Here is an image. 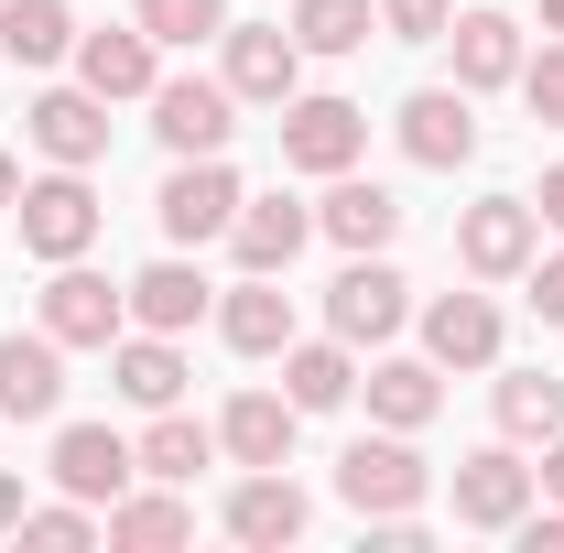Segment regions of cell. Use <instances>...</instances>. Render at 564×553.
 I'll return each instance as SVG.
<instances>
[{"label": "cell", "instance_id": "6da1fadb", "mask_svg": "<svg viewBox=\"0 0 564 553\" xmlns=\"http://www.w3.org/2000/svg\"><path fill=\"white\" fill-rule=\"evenodd\" d=\"M337 499H348L358 521H413L423 499H434V467L413 456V434H358L348 456H337Z\"/></svg>", "mask_w": 564, "mask_h": 553}, {"label": "cell", "instance_id": "7a4b0ae2", "mask_svg": "<svg viewBox=\"0 0 564 553\" xmlns=\"http://www.w3.org/2000/svg\"><path fill=\"white\" fill-rule=\"evenodd\" d=\"M11 217H22V250H33V261H87V250H98V228H109V207H98V185H87L76 163H55V174H33Z\"/></svg>", "mask_w": 564, "mask_h": 553}, {"label": "cell", "instance_id": "3957f363", "mask_svg": "<svg viewBox=\"0 0 564 553\" xmlns=\"http://www.w3.org/2000/svg\"><path fill=\"white\" fill-rule=\"evenodd\" d=\"M402 315H413V282L391 272L380 250H348V272L326 282V337H348V347H391V337H402Z\"/></svg>", "mask_w": 564, "mask_h": 553}, {"label": "cell", "instance_id": "277c9868", "mask_svg": "<svg viewBox=\"0 0 564 553\" xmlns=\"http://www.w3.org/2000/svg\"><path fill=\"white\" fill-rule=\"evenodd\" d=\"M163 239L174 250H196V239H228V217H239V174H228V152H174V174H163Z\"/></svg>", "mask_w": 564, "mask_h": 553}, {"label": "cell", "instance_id": "5b68a950", "mask_svg": "<svg viewBox=\"0 0 564 553\" xmlns=\"http://www.w3.org/2000/svg\"><path fill=\"white\" fill-rule=\"evenodd\" d=\"M272 120H282V163H293V174H348L358 152H369V109H358V98H304V87H293Z\"/></svg>", "mask_w": 564, "mask_h": 553}, {"label": "cell", "instance_id": "8992f818", "mask_svg": "<svg viewBox=\"0 0 564 553\" xmlns=\"http://www.w3.org/2000/svg\"><path fill=\"white\" fill-rule=\"evenodd\" d=\"M532 250H543L532 196H478V207L456 217V261H467V282H521V272H532Z\"/></svg>", "mask_w": 564, "mask_h": 553}, {"label": "cell", "instance_id": "52a82bcc", "mask_svg": "<svg viewBox=\"0 0 564 553\" xmlns=\"http://www.w3.org/2000/svg\"><path fill=\"white\" fill-rule=\"evenodd\" d=\"M217 44H228V98H239V109H282V98L304 87V44H293V22H228Z\"/></svg>", "mask_w": 564, "mask_h": 553}, {"label": "cell", "instance_id": "ba28073f", "mask_svg": "<svg viewBox=\"0 0 564 553\" xmlns=\"http://www.w3.org/2000/svg\"><path fill=\"white\" fill-rule=\"evenodd\" d=\"M131 326V293L109 272H87V261H55V282H44V337L55 347H109Z\"/></svg>", "mask_w": 564, "mask_h": 553}, {"label": "cell", "instance_id": "9c48e42d", "mask_svg": "<svg viewBox=\"0 0 564 553\" xmlns=\"http://www.w3.org/2000/svg\"><path fill=\"white\" fill-rule=\"evenodd\" d=\"M391 131H402V152L423 174H456V163H478V98L467 87H413Z\"/></svg>", "mask_w": 564, "mask_h": 553}, {"label": "cell", "instance_id": "30bf717a", "mask_svg": "<svg viewBox=\"0 0 564 553\" xmlns=\"http://www.w3.org/2000/svg\"><path fill=\"white\" fill-rule=\"evenodd\" d=\"M152 131H163V152H228V131H239L228 76H163L152 87Z\"/></svg>", "mask_w": 564, "mask_h": 553}, {"label": "cell", "instance_id": "8fae6325", "mask_svg": "<svg viewBox=\"0 0 564 553\" xmlns=\"http://www.w3.org/2000/svg\"><path fill=\"white\" fill-rule=\"evenodd\" d=\"M76 87H98L109 109L120 98H152L163 87V44L141 22H98V33H76Z\"/></svg>", "mask_w": 564, "mask_h": 553}, {"label": "cell", "instance_id": "7c38bea8", "mask_svg": "<svg viewBox=\"0 0 564 553\" xmlns=\"http://www.w3.org/2000/svg\"><path fill=\"white\" fill-rule=\"evenodd\" d=\"M131 478H141V456H131V434H120V423H66V434H55V488H66V499L109 510Z\"/></svg>", "mask_w": 564, "mask_h": 553}, {"label": "cell", "instance_id": "4fadbf2b", "mask_svg": "<svg viewBox=\"0 0 564 553\" xmlns=\"http://www.w3.org/2000/svg\"><path fill=\"white\" fill-rule=\"evenodd\" d=\"M532 488L543 478H532L510 445H478V456H456V521H467V532H521Z\"/></svg>", "mask_w": 564, "mask_h": 553}, {"label": "cell", "instance_id": "5bb4252c", "mask_svg": "<svg viewBox=\"0 0 564 553\" xmlns=\"http://www.w3.org/2000/svg\"><path fill=\"white\" fill-rule=\"evenodd\" d=\"M22 131H33L44 163H76V174H87V163L109 152V98H98V87H44V98L22 109Z\"/></svg>", "mask_w": 564, "mask_h": 553}, {"label": "cell", "instance_id": "9a60e30c", "mask_svg": "<svg viewBox=\"0 0 564 553\" xmlns=\"http://www.w3.org/2000/svg\"><path fill=\"white\" fill-rule=\"evenodd\" d=\"M217 521H228V543L282 553V543H304V521H315V510H304V488L282 478V467H250V478L228 488V510H217Z\"/></svg>", "mask_w": 564, "mask_h": 553}, {"label": "cell", "instance_id": "2e32d148", "mask_svg": "<svg viewBox=\"0 0 564 553\" xmlns=\"http://www.w3.org/2000/svg\"><path fill=\"white\" fill-rule=\"evenodd\" d=\"M445 44H456V87H467V98L521 87V55H532V33H521L510 11H456V22H445Z\"/></svg>", "mask_w": 564, "mask_h": 553}, {"label": "cell", "instance_id": "e0dca14e", "mask_svg": "<svg viewBox=\"0 0 564 553\" xmlns=\"http://www.w3.org/2000/svg\"><path fill=\"white\" fill-rule=\"evenodd\" d=\"M315 239H337V250H391L402 239V196L391 185H369V174H326V207H315Z\"/></svg>", "mask_w": 564, "mask_h": 553}, {"label": "cell", "instance_id": "ac0fdd59", "mask_svg": "<svg viewBox=\"0 0 564 553\" xmlns=\"http://www.w3.org/2000/svg\"><path fill=\"white\" fill-rule=\"evenodd\" d=\"M217 337L239 347V358H282L293 347V293H282V272H239L228 293H217Z\"/></svg>", "mask_w": 564, "mask_h": 553}, {"label": "cell", "instance_id": "d6986e66", "mask_svg": "<svg viewBox=\"0 0 564 553\" xmlns=\"http://www.w3.org/2000/svg\"><path fill=\"white\" fill-rule=\"evenodd\" d=\"M55 402H66V347L44 337H0V423H55Z\"/></svg>", "mask_w": 564, "mask_h": 553}, {"label": "cell", "instance_id": "ffe728a7", "mask_svg": "<svg viewBox=\"0 0 564 553\" xmlns=\"http://www.w3.org/2000/svg\"><path fill=\"white\" fill-rule=\"evenodd\" d=\"M423 358L434 369H499V304L489 293H434L423 304Z\"/></svg>", "mask_w": 564, "mask_h": 553}, {"label": "cell", "instance_id": "44dd1931", "mask_svg": "<svg viewBox=\"0 0 564 553\" xmlns=\"http://www.w3.org/2000/svg\"><path fill=\"white\" fill-rule=\"evenodd\" d=\"M304 239H315V207H293V196H239V217H228L239 272H293Z\"/></svg>", "mask_w": 564, "mask_h": 553}, {"label": "cell", "instance_id": "7402d4cb", "mask_svg": "<svg viewBox=\"0 0 564 553\" xmlns=\"http://www.w3.org/2000/svg\"><path fill=\"white\" fill-rule=\"evenodd\" d=\"M109 391H120L131 413H163V402H185V347L152 337V326H120V337H109Z\"/></svg>", "mask_w": 564, "mask_h": 553}, {"label": "cell", "instance_id": "603a6c76", "mask_svg": "<svg viewBox=\"0 0 564 553\" xmlns=\"http://www.w3.org/2000/svg\"><path fill=\"white\" fill-rule=\"evenodd\" d=\"M120 293H131V326H152V337H185V326L217 315V282L196 272V261H152V272H131Z\"/></svg>", "mask_w": 564, "mask_h": 553}, {"label": "cell", "instance_id": "cb8c5ba5", "mask_svg": "<svg viewBox=\"0 0 564 553\" xmlns=\"http://www.w3.org/2000/svg\"><path fill=\"white\" fill-rule=\"evenodd\" d=\"M358 391H369V423H391V434H423L445 413V369L434 358H369Z\"/></svg>", "mask_w": 564, "mask_h": 553}, {"label": "cell", "instance_id": "d4e9b609", "mask_svg": "<svg viewBox=\"0 0 564 553\" xmlns=\"http://www.w3.org/2000/svg\"><path fill=\"white\" fill-rule=\"evenodd\" d=\"M109 543H120V553H174V543H196V499H185L174 478L120 488V499H109Z\"/></svg>", "mask_w": 564, "mask_h": 553}, {"label": "cell", "instance_id": "484cf974", "mask_svg": "<svg viewBox=\"0 0 564 553\" xmlns=\"http://www.w3.org/2000/svg\"><path fill=\"white\" fill-rule=\"evenodd\" d=\"M293 402H282V391H239V402H228V413H217V456H228V467H293Z\"/></svg>", "mask_w": 564, "mask_h": 553}, {"label": "cell", "instance_id": "4316f807", "mask_svg": "<svg viewBox=\"0 0 564 553\" xmlns=\"http://www.w3.org/2000/svg\"><path fill=\"white\" fill-rule=\"evenodd\" d=\"M282 402H293V413H337V402H358V347L348 337H293V347H282Z\"/></svg>", "mask_w": 564, "mask_h": 553}, {"label": "cell", "instance_id": "83f0119b", "mask_svg": "<svg viewBox=\"0 0 564 553\" xmlns=\"http://www.w3.org/2000/svg\"><path fill=\"white\" fill-rule=\"evenodd\" d=\"M131 456H141V478H174V488H196V467H217V423L196 413H152V434H131Z\"/></svg>", "mask_w": 564, "mask_h": 553}, {"label": "cell", "instance_id": "f1b7e54d", "mask_svg": "<svg viewBox=\"0 0 564 553\" xmlns=\"http://www.w3.org/2000/svg\"><path fill=\"white\" fill-rule=\"evenodd\" d=\"M0 55H11V66H66L76 55V11L66 0H0Z\"/></svg>", "mask_w": 564, "mask_h": 553}, {"label": "cell", "instance_id": "f546056e", "mask_svg": "<svg viewBox=\"0 0 564 553\" xmlns=\"http://www.w3.org/2000/svg\"><path fill=\"white\" fill-rule=\"evenodd\" d=\"M499 434L510 445H554L564 434V380L554 369H499Z\"/></svg>", "mask_w": 564, "mask_h": 553}, {"label": "cell", "instance_id": "4dcf8cb0", "mask_svg": "<svg viewBox=\"0 0 564 553\" xmlns=\"http://www.w3.org/2000/svg\"><path fill=\"white\" fill-rule=\"evenodd\" d=\"M380 33V0H293V44L304 55H358Z\"/></svg>", "mask_w": 564, "mask_h": 553}, {"label": "cell", "instance_id": "1f68e13d", "mask_svg": "<svg viewBox=\"0 0 564 553\" xmlns=\"http://www.w3.org/2000/svg\"><path fill=\"white\" fill-rule=\"evenodd\" d=\"M11 543H33V553H87V543H109V521L87 510V499H44V510H22V532Z\"/></svg>", "mask_w": 564, "mask_h": 553}, {"label": "cell", "instance_id": "d6a6232c", "mask_svg": "<svg viewBox=\"0 0 564 553\" xmlns=\"http://www.w3.org/2000/svg\"><path fill=\"white\" fill-rule=\"evenodd\" d=\"M131 22L152 44H217V33H228V0H141Z\"/></svg>", "mask_w": 564, "mask_h": 553}, {"label": "cell", "instance_id": "836d02e7", "mask_svg": "<svg viewBox=\"0 0 564 553\" xmlns=\"http://www.w3.org/2000/svg\"><path fill=\"white\" fill-rule=\"evenodd\" d=\"M521 98H532L543 131H564V33L543 44V55H521Z\"/></svg>", "mask_w": 564, "mask_h": 553}, {"label": "cell", "instance_id": "e575fe53", "mask_svg": "<svg viewBox=\"0 0 564 553\" xmlns=\"http://www.w3.org/2000/svg\"><path fill=\"white\" fill-rule=\"evenodd\" d=\"M445 22H456V0H380V33L391 44H445Z\"/></svg>", "mask_w": 564, "mask_h": 553}, {"label": "cell", "instance_id": "d590c367", "mask_svg": "<svg viewBox=\"0 0 564 553\" xmlns=\"http://www.w3.org/2000/svg\"><path fill=\"white\" fill-rule=\"evenodd\" d=\"M521 282H532V315H543V326H564V250H554V261L532 250V272H521Z\"/></svg>", "mask_w": 564, "mask_h": 553}, {"label": "cell", "instance_id": "8d00e7d4", "mask_svg": "<svg viewBox=\"0 0 564 553\" xmlns=\"http://www.w3.org/2000/svg\"><path fill=\"white\" fill-rule=\"evenodd\" d=\"M521 553H564V499L554 510H521Z\"/></svg>", "mask_w": 564, "mask_h": 553}, {"label": "cell", "instance_id": "74e56055", "mask_svg": "<svg viewBox=\"0 0 564 553\" xmlns=\"http://www.w3.org/2000/svg\"><path fill=\"white\" fill-rule=\"evenodd\" d=\"M532 217H543V228H564V163L543 174V196H532Z\"/></svg>", "mask_w": 564, "mask_h": 553}, {"label": "cell", "instance_id": "f35d334b", "mask_svg": "<svg viewBox=\"0 0 564 553\" xmlns=\"http://www.w3.org/2000/svg\"><path fill=\"white\" fill-rule=\"evenodd\" d=\"M22 510H33V499H22V478H11V467H0V532H22Z\"/></svg>", "mask_w": 564, "mask_h": 553}, {"label": "cell", "instance_id": "ab89813d", "mask_svg": "<svg viewBox=\"0 0 564 553\" xmlns=\"http://www.w3.org/2000/svg\"><path fill=\"white\" fill-rule=\"evenodd\" d=\"M532 478H543V488H554V499H564V434H554V445H543V467H532Z\"/></svg>", "mask_w": 564, "mask_h": 553}, {"label": "cell", "instance_id": "60d3db41", "mask_svg": "<svg viewBox=\"0 0 564 553\" xmlns=\"http://www.w3.org/2000/svg\"><path fill=\"white\" fill-rule=\"evenodd\" d=\"M22 207V163H11V152H0V217Z\"/></svg>", "mask_w": 564, "mask_h": 553}, {"label": "cell", "instance_id": "b9f144b4", "mask_svg": "<svg viewBox=\"0 0 564 553\" xmlns=\"http://www.w3.org/2000/svg\"><path fill=\"white\" fill-rule=\"evenodd\" d=\"M543 33H564V0H543Z\"/></svg>", "mask_w": 564, "mask_h": 553}]
</instances>
